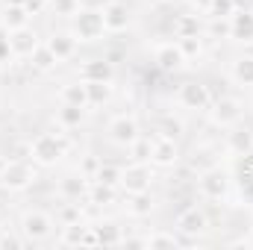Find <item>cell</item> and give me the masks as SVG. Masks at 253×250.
<instances>
[{
    "mask_svg": "<svg viewBox=\"0 0 253 250\" xmlns=\"http://www.w3.org/2000/svg\"><path fill=\"white\" fill-rule=\"evenodd\" d=\"M109 138H112L115 144H124V147H129L135 138H141V135H138V124H135V118H126V115L115 118V121L109 124Z\"/></svg>",
    "mask_w": 253,
    "mask_h": 250,
    "instance_id": "obj_12",
    "label": "cell"
},
{
    "mask_svg": "<svg viewBox=\"0 0 253 250\" xmlns=\"http://www.w3.org/2000/svg\"><path fill=\"white\" fill-rule=\"evenodd\" d=\"M3 24H6V30L27 27V24H30V12H27V6H9V9L3 12Z\"/></svg>",
    "mask_w": 253,
    "mask_h": 250,
    "instance_id": "obj_21",
    "label": "cell"
},
{
    "mask_svg": "<svg viewBox=\"0 0 253 250\" xmlns=\"http://www.w3.org/2000/svg\"><path fill=\"white\" fill-rule=\"evenodd\" d=\"M59 121H62L65 129H71V126H77L83 121V106H71V103H65L62 112H59Z\"/></svg>",
    "mask_w": 253,
    "mask_h": 250,
    "instance_id": "obj_28",
    "label": "cell"
},
{
    "mask_svg": "<svg viewBox=\"0 0 253 250\" xmlns=\"http://www.w3.org/2000/svg\"><path fill=\"white\" fill-rule=\"evenodd\" d=\"M33 183H36V171H33L30 162H24V159H12V162H6L3 177H0V186L3 188H9V191H21V188L33 186Z\"/></svg>",
    "mask_w": 253,
    "mask_h": 250,
    "instance_id": "obj_3",
    "label": "cell"
},
{
    "mask_svg": "<svg viewBox=\"0 0 253 250\" xmlns=\"http://www.w3.org/2000/svg\"><path fill=\"white\" fill-rule=\"evenodd\" d=\"M47 9L62 15V18H74L83 6H80V0H47Z\"/></svg>",
    "mask_w": 253,
    "mask_h": 250,
    "instance_id": "obj_26",
    "label": "cell"
},
{
    "mask_svg": "<svg viewBox=\"0 0 253 250\" xmlns=\"http://www.w3.org/2000/svg\"><path fill=\"white\" fill-rule=\"evenodd\" d=\"M24 6H27L30 15H36V12H44L47 9V0H24Z\"/></svg>",
    "mask_w": 253,
    "mask_h": 250,
    "instance_id": "obj_31",
    "label": "cell"
},
{
    "mask_svg": "<svg viewBox=\"0 0 253 250\" xmlns=\"http://www.w3.org/2000/svg\"><path fill=\"white\" fill-rule=\"evenodd\" d=\"M30 59H33V65H36L39 71H47V68H53V65L59 62V59L50 53V47H47V44H39V47L33 50V56H30Z\"/></svg>",
    "mask_w": 253,
    "mask_h": 250,
    "instance_id": "obj_25",
    "label": "cell"
},
{
    "mask_svg": "<svg viewBox=\"0 0 253 250\" xmlns=\"http://www.w3.org/2000/svg\"><path fill=\"white\" fill-rule=\"evenodd\" d=\"M242 115H245V109H242V103H239L236 97H221V100L215 103V109H212L215 124H221V126L239 124V121H242Z\"/></svg>",
    "mask_w": 253,
    "mask_h": 250,
    "instance_id": "obj_11",
    "label": "cell"
},
{
    "mask_svg": "<svg viewBox=\"0 0 253 250\" xmlns=\"http://www.w3.org/2000/svg\"><path fill=\"white\" fill-rule=\"evenodd\" d=\"M74 36H77V42H100L106 36L103 12L100 9H80L74 15Z\"/></svg>",
    "mask_w": 253,
    "mask_h": 250,
    "instance_id": "obj_1",
    "label": "cell"
},
{
    "mask_svg": "<svg viewBox=\"0 0 253 250\" xmlns=\"http://www.w3.org/2000/svg\"><path fill=\"white\" fill-rule=\"evenodd\" d=\"M177 159H180V147H177L174 138H168V135H153L150 138V162L153 165L168 168V165H177Z\"/></svg>",
    "mask_w": 253,
    "mask_h": 250,
    "instance_id": "obj_7",
    "label": "cell"
},
{
    "mask_svg": "<svg viewBox=\"0 0 253 250\" xmlns=\"http://www.w3.org/2000/svg\"><path fill=\"white\" fill-rule=\"evenodd\" d=\"M91 230L97 236V245H118V242H124L121 227H115V224H100V227H91Z\"/></svg>",
    "mask_w": 253,
    "mask_h": 250,
    "instance_id": "obj_22",
    "label": "cell"
},
{
    "mask_svg": "<svg viewBox=\"0 0 253 250\" xmlns=\"http://www.w3.org/2000/svg\"><path fill=\"white\" fill-rule=\"evenodd\" d=\"M180 106H186V109H209L212 106V97H209V91H206V85H200V83H186V85H180Z\"/></svg>",
    "mask_w": 253,
    "mask_h": 250,
    "instance_id": "obj_9",
    "label": "cell"
},
{
    "mask_svg": "<svg viewBox=\"0 0 253 250\" xmlns=\"http://www.w3.org/2000/svg\"><path fill=\"white\" fill-rule=\"evenodd\" d=\"M62 100L65 103H71V106H83V109H85V106H88V85H85V83H83V85H80V83L65 85L62 88Z\"/></svg>",
    "mask_w": 253,
    "mask_h": 250,
    "instance_id": "obj_20",
    "label": "cell"
},
{
    "mask_svg": "<svg viewBox=\"0 0 253 250\" xmlns=\"http://www.w3.org/2000/svg\"><path fill=\"white\" fill-rule=\"evenodd\" d=\"M91 183H103V186L118 188V186H121V168H115V165H100Z\"/></svg>",
    "mask_w": 253,
    "mask_h": 250,
    "instance_id": "obj_24",
    "label": "cell"
},
{
    "mask_svg": "<svg viewBox=\"0 0 253 250\" xmlns=\"http://www.w3.org/2000/svg\"><path fill=\"white\" fill-rule=\"evenodd\" d=\"M144 248H177V236H165V233H156V236H147L144 239Z\"/></svg>",
    "mask_w": 253,
    "mask_h": 250,
    "instance_id": "obj_30",
    "label": "cell"
},
{
    "mask_svg": "<svg viewBox=\"0 0 253 250\" xmlns=\"http://www.w3.org/2000/svg\"><path fill=\"white\" fill-rule=\"evenodd\" d=\"M197 186H200V191H203V197L221 200V197L227 194V177H224L218 168H209V171H203V174L197 177Z\"/></svg>",
    "mask_w": 253,
    "mask_h": 250,
    "instance_id": "obj_10",
    "label": "cell"
},
{
    "mask_svg": "<svg viewBox=\"0 0 253 250\" xmlns=\"http://www.w3.org/2000/svg\"><path fill=\"white\" fill-rule=\"evenodd\" d=\"M227 147L236 153V156H251L253 153V132L251 129H233L227 135Z\"/></svg>",
    "mask_w": 253,
    "mask_h": 250,
    "instance_id": "obj_18",
    "label": "cell"
},
{
    "mask_svg": "<svg viewBox=\"0 0 253 250\" xmlns=\"http://www.w3.org/2000/svg\"><path fill=\"white\" fill-rule=\"evenodd\" d=\"M53 227H56V221H53L47 212H42V209H30V212H24L18 230H21L24 242H44V239L53 233Z\"/></svg>",
    "mask_w": 253,
    "mask_h": 250,
    "instance_id": "obj_2",
    "label": "cell"
},
{
    "mask_svg": "<svg viewBox=\"0 0 253 250\" xmlns=\"http://www.w3.org/2000/svg\"><path fill=\"white\" fill-rule=\"evenodd\" d=\"M206 227H209V221H206V215H203L197 206L186 209V212L177 218V230H180V233H191V236H197V233H203Z\"/></svg>",
    "mask_w": 253,
    "mask_h": 250,
    "instance_id": "obj_15",
    "label": "cell"
},
{
    "mask_svg": "<svg viewBox=\"0 0 253 250\" xmlns=\"http://www.w3.org/2000/svg\"><path fill=\"white\" fill-rule=\"evenodd\" d=\"M230 36L239 42H253V12H233L230 15Z\"/></svg>",
    "mask_w": 253,
    "mask_h": 250,
    "instance_id": "obj_16",
    "label": "cell"
},
{
    "mask_svg": "<svg viewBox=\"0 0 253 250\" xmlns=\"http://www.w3.org/2000/svg\"><path fill=\"white\" fill-rule=\"evenodd\" d=\"M156 65H159L162 71H168V74L180 71V68L186 65V56H183L180 44H174V42H168V44H159V47H156Z\"/></svg>",
    "mask_w": 253,
    "mask_h": 250,
    "instance_id": "obj_14",
    "label": "cell"
},
{
    "mask_svg": "<svg viewBox=\"0 0 253 250\" xmlns=\"http://www.w3.org/2000/svg\"><path fill=\"white\" fill-rule=\"evenodd\" d=\"M177 36H180V39H186V36H200V21H197V15H180V21H177Z\"/></svg>",
    "mask_w": 253,
    "mask_h": 250,
    "instance_id": "obj_27",
    "label": "cell"
},
{
    "mask_svg": "<svg viewBox=\"0 0 253 250\" xmlns=\"http://www.w3.org/2000/svg\"><path fill=\"white\" fill-rule=\"evenodd\" d=\"M77 221H83V212H80V203H74V200H68L65 203V209L59 212V224H77Z\"/></svg>",
    "mask_w": 253,
    "mask_h": 250,
    "instance_id": "obj_29",
    "label": "cell"
},
{
    "mask_svg": "<svg viewBox=\"0 0 253 250\" xmlns=\"http://www.w3.org/2000/svg\"><path fill=\"white\" fill-rule=\"evenodd\" d=\"M233 77L245 85H253V56H239L233 62Z\"/></svg>",
    "mask_w": 253,
    "mask_h": 250,
    "instance_id": "obj_23",
    "label": "cell"
},
{
    "mask_svg": "<svg viewBox=\"0 0 253 250\" xmlns=\"http://www.w3.org/2000/svg\"><path fill=\"white\" fill-rule=\"evenodd\" d=\"M80 77H83V83H109L112 80V65L106 62V59L85 62L80 68Z\"/></svg>",
    "mask_w": 253,
    "mask_h": 250,
    "instance_id": "obj_17",
    "label": "cell"
},
{
    "mask_svg": "<svg viewBox=\"0 0 253 250\" xmlns=\"http://www.w3.org/2000/svg\"><path fill=\"white\" fill-rule=\"evenodd\" d=\"M30 156H33L36 162H42V165H53L59 156H65V147L53 132H44V135H39L36 141H30Z\"/></svg>",
    "mask_w": 253,
    "mask_h": 250,
    "instance_id": "obj_5",
    "label": "cell"
},
{
    "mask_svg": "<svg viewBox=\"0 0 253 250\" xmlns=\"http://www.w3.org/2000/svg\"><path fill=\"white\" fill-rule=\"evenodd\" d=\"M126 212H129V215H138V218L150 215V212H153V197H150V191H138V194H129Z\"/></svg>",
    "mask_w": 253,
    "mask_h": 250,
    "instance_id": "obj_19",
    "label": "cell"
},
{
    "mask_svg": "<svg viewBox=\"0 0 253 250\" xmlns=\"http://www.w3.org/2000/svg\"><path fill=\"white\" fill-rule=\"evenodd\" d=\"M44 44L50 47V53H53L59 62L71 59V56L77 53V47H80V42H77V36H74V33H53Z\"/></svg>",
    "mask_w": 253,
    "mask_h": 250,
    "instance_id": "obj_13",
    "label": "cell"
},
{
    "mask_svg": "<svg viewBox=\"0 0 253 250\" xmlns=\"http://www.w3.org/2000/svg\"><path fill=\"white\" fill-rule=\"evenodd\" d=\"M6 44H9V53H12V56H33V50H36L42 42H39L36 30H30V24H27V27L9 30V39H6Z\"/></svg>",
    "mask_w": 253,
    "mask_h": 250,
    "instance_id": "obj_6",
    "label": "cell"
},
{
    "mask_svg": "<svg viewBox=\"0 0 253 250\" xmlns=\"http://www.w3.org/2000/svg\"><path fill=\"white\" fill-rule=\"evenodd\" d=\"M150 183H153V171L147 162H132L121 168V188L126 194H138V191H150Z\"/></svg>",
    "mask_w": 253,
    "mask_h": 250,
    "instance_id": "obj_4",
    "label": "cell"
},
{
    "mask_svg": "<svg viewBox=\"0 0 253 250\" xmlns=\"http://www.w3.org/2000/svg\"><path fill=\"white\" fill-rule=\"evenodd\" d=\"M100 12H103L106 33H124L126 27H129V9H126V3H121V0H109Z\"/></svg>",
    "mask_w": 253,
    "mask_h": 250,
    "instance_id": "obj_8",
    "label": "cell"
}]
</instances>
